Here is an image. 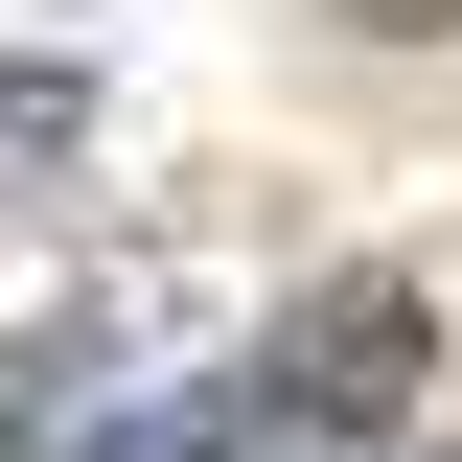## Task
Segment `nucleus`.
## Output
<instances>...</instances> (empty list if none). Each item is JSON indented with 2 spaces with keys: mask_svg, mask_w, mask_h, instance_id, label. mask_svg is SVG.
<instances>
[{
  "mask_svg": "<svg viewBox=\"0 0 462 462\" xmlns=\"http://www.w3.org/2000/svg\"><path fill=\"white\" fill-rule=\"evenodd\" d=\"M416 370H439V300H416V278H324L278 324V416H300V439H393Z\"/></svg>",
  "mask_w": 462,
  "mask_h": 462,
  "instance_id": "1",
  "label": "nucleus"
},
{
  "mask_svg": "<svg viewBox=\"0 0 462 462\" xmlns=\"http://www.w3.org/2000/svg\"><path fill=\"white\" fill-rule=\"evenodd\" d=\"M69 462H278V416H231V393H208V416H93Z\"/></svg>",
  "mask_w": 462,
  "mask_h": 462,
  "instance_id": "2",
  "label": "nucleus"
}]
</instances>
